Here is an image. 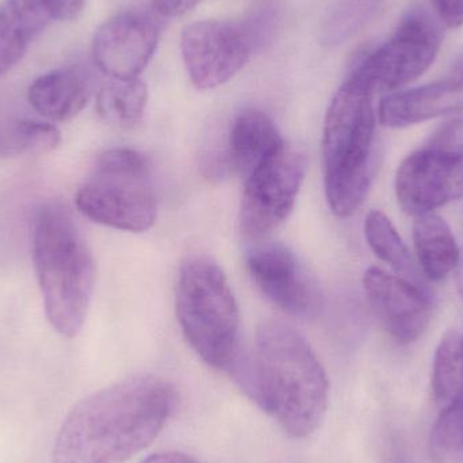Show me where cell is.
<instances>
[{
  "label": "cell",
  "instance_id": "6da1fadb",
  "mask_svg": "<svg viewBox=\"0 0 463 463\" xmlns=\"http://www.w3.org/2000/svg\"><path fill=\"white\" fill-rule=\"evenodd\" d=\"M178 404L175 386L137 375L100 389L68 413L54 440V463H124L148 448Z\"/></svg>",
  "mask_w": 463,
  "mask_h": 463
},
{
  "label": "cell",
  "instance_id": "7a4b0ae2",
  "mask_svg": "<svg viewBox=\"0 0 463 463\" xmlns=\"http://www.w3.org/2000/svg\"><path fill=\"white\" fill-rule=\"evenodd\" d=\"M231 374L290 437H309L323 423L328 377L309 343L293 326L274 320L261 324L253 355H240Z\"/></svg>",
  "mask_w": 463,
  "mask_h": 463
},
{
  "label": "cell",
  "instance_id": "3957f363",
  "mask_svg": "<svg viewBox=\"0 0 463 463\" xmlns=\"http://www.w3.org/2000/svg\"><path fill=\"white\" fill-rule=\"evenodd\" d=\"M32 252L49 324L61 336L75 337L91 304L97 264L68 209L56 203L38 209Z\"/></svg>",
  "mask_w": 463,
  "mask_h": 463
},
{
  "label": "cell",
  "instance_id": "277c9868",
  "mask_svg": "<svg viewBox=\"0 0 463 463\" xmlns=\"http://www.w3.org/2000/svg\"><path fill=\"white\" fill-rule=\"evenodd\" d=\"M374 94L348 78L326 111L323 133L324 184L335 216L358 211L372 184Z\"/></svg>",
  "mask_w": 463,
  "mask_h": 463
},
{
  "label": "cell",
  "instance_id": "5b68a950",
  "mask_svg": "<svg viewBox=\"0 0 463 463\" xmlns=\"http://www.w3.org/2000/svg\"><path fill=\"white\" fill-rule=\"evenodd\" d=\"M176 316L197 355L213 369L231 373L240 358V312L227 275L216 260L192 255L182 263Z\"/></svg>",
  "mask_w": 463,
  "mask_h": 463
},
{
  "label": "cell",
  "instance_id": "8992f818",
  "mask_svg": "<svg viewBox=\"0 0 463 463\" xmlns=\"http://www.w3.org/2000/svg\"><path fill=\"white\" fill-rule=\"evenodd\" d=\"M76 206L87 219L113 230H151L157 217V197L148 157L129 148L103 152L79 189Z\"/></svg>",
  "mask_w": 463,
  "mask_h": 463
},
{
  "label": "cell",
  "instance_id": "52a82bcc",
  "mask_svg": "<svg viewBox=\"0 0 463 463\" xmlns=\"http://www.w3.org/2000/svg\"><path fill=\"white\" fill-rule=\"evenodd\" d=\"M307 170L305 152L285 143L245 179L240 208V230L244 237L259 241L286 222L296 205Z\"/></svg>",
  "mask_w": 463,
  "mask_h": 463
},
{
  "label": "cell",
  "instance_id": "ba28073f",
  "mask_svg": "<svg viewBox=\"0 0 463 463\" xmlns=\"http://www.w3.org/2000/svg\"><path fill=\"white\" fill-rule=\"evenodd\" d=\"M440 43L437 24L416 8L402 18L393 38L367 56L350 78L373 94L394 92L429 70Z\"/></svg>",
  "mask_w": 463,
  "mask_h": 463
},
{
  "label": "cell",
  "instance_id": "9c48e42d",
  "mask_svg": "<svg viewBox=\"0 0 463 463\" xmlns=\"http://www.w3.org/2000/svg\"><path fill=\"white\" fill-rule=\"evenodd\" d=\"M182 57L198 90H213L230 81L250 59V30L222 21H201L182 33Z\"/></svg>",
  "mask_w": 463,
  "mask_h": 463
},
{
  "label": "cell",
  "instance_id": "30bf717a",
  "mask_svg": "<svg viewBox=\"0 0 463 463\" xmlns=\"http://www.w3.org/2000/svg\"><path fill=\"white\" fill-rule=\"evenodd\" d=\"M247 269L261 294L288 315L315 317L323 307L317 280L286 245H256L248 253Z\"/></svg>",
  "mask_w": 463,
  "mask_h": 463
},
{
  "label": "cell",
  "instance_id": "8fae6325",
  "mask_svg": "<svg viewBox=\"0 0 463 463\" xmlns=\"http://www.w3.org/2000/svg\"><path fill=\"white\" fill-rule=\"evenodd\" d=\"M463 193V157L423 146L402 160L396 194L402 211L423 216Z\"/></svg>",
  "mask_w": 463,
  "mask_h": 463
},
{
  "label": "cell",
  "instance_id": "7c38bea8",
  "mask_svg": "<svg viewBox=\"0 0 463 463\" xmlns=\"http://www.w3.org/2000/svg\"><path fill=\"white\" fill-rule=\"evenodd\" d=\"M159 34V26L151 16L118 14L98 29L92 59L110 79H137L156 51Z\"/></svg>",
  "mask_w": 463,
  "mask_h": 463
},
{
  "label": "cell",
  "instance_id": "4fadbf2b",
  "mask_svg": "<svg viewBox=\"0 0 463 463\" xmlns=\"http://www.w3.org/2000/svg\"><path fill=\"white\" fill-rule=\"evenodd\" d=\"M364 288L375 315L397 342L408 345L423 336L431 318L423 288L378 267L364 272Z\"/></svg>",
  "mask_w": 463,
  "mask_h": 463
},
{
  "label": "cell",
  "instance_id": "5bb4252c",
  "mask_svg": "<svg viewBox=\"0 0 463 463\" xmlns=\"http://www.w3.org/2000/svg\"><path fill=\"white\" fill-rule=\"evenodd\" d=\"M463 109V79L450 73L448 78L416 89L391 92L378 108L381 124L405 128Z\"/></svg>",
  "mask_w": 463,
  "mask_h": 463
},
{
  "label": "cell",
  "instance_id": "9a60e30c",
  "mask_svg": "<svg viewBox=\"0 0 463 463\" xmlns=\"http://www.w3.org/2000/svg\"><path fill=\"white\" fill-rule=\"evenodd\" d=\"M285 140L272 119L255 109L241 111L231 128L225 168L245 179L282 148Z\"/></svg>",
  "mask_w": 463,
  "mask_h": 463
},
{
  "label": "cell",
  "instance_id": "2e32d148",
  "mask_svg": "<svg viewBox=\"0 0 463 463\" xmlns=\"http://www.w3.org/2000/svg\"><path fill=\"white\" fill-rule=\"evenodd\" d=\"M91 97V81L80 68L52 71L33 81L27 91L30 106L43 118L68 121L78 116Z\"/></svg>",
  "mask_w": 463,
  "mask_h": 463
},
{
  "label": "cell",
  "instance_id": "e0dca14e",
  "mask_svg": "<svg viewBox=\"0 0 463 463\" xmlns=\"http://www.w3.org/2000/svg\"><path fill=\"white\" fill-rule=\"evenodd\" d=\"M52 16L37 0H5L0 5V76L21 61Z\"/></svg>",
  "mask_w": 463,
  "mask_h": 463
},
{
  "label": "cell",
  "instance_id": "ac0fdd59",
  "mask_svg": "<svg viewBox=\"0 0 463 463\" xmlns=\"http://www.w3.org/2000/svg\"><path fill=\"white\" fill-rule=\"evenodd\" d=\"M413 242L419 264L429 279H445L461 260V250L453 232L438 214L416 217Z\"/></svg>",
  "mask_w": 463,
  "mask_h": 463
},
{
  "label": "cell",
  "instance_id": "d6986e66",
  "mask_svg": "<svg viewBox=\"0 0 463 463\" xmlns=\"http://www.w3.org/2000/svg\"><path fill=\"white\" fill-rule=\"evenodd\" d=\"M60 141L61 135L54 125L0 110V157L48 154Z\"/></svg>",
  "mask_w": 463,
  "mask_h": 463
},
{
  "label": "cell",
  "instance_id": "ffe728a7",
  "mask_svg": "<svg viewBox=\"0 0 463 463\" xmlns=\"http://www.w3.org/2000/svg\"><path fill=\"white\" fill-rule=\"evenodd\" d=\"M364 236L373 252L383 263L389 264L397 277L424 290L420 272L411 256L410 250L386 214L378 211L370 212L364 220Z\"/></svg>",
  "mask_w": 463,
  "mask_h": 463
},
{
  "label": "cell",
  "instance_id": "44dd1931",
  "mask_svg": "<svg viewBox=\"0 0 463 463\" xmlns=\"http://www.w3.org/2000/svg\"><path fill=\"white\" fill-rule=\"evenodd\" d=\"M148 90L140 79H111L99 90L97 109L108 124L121 129L137 127L146 113Z\"/></svg>",
  "mask_w": 463,
  "mask_h": 463
},
{
  "label": "cell",
  "instance_id": "7402d4cb",
  "mask_svg": "<svg viewBox=\"0 0 463 463\" xmlns=\"http://www.w3.org/2000/svg\"><path fill=\"white\" fill-rule=\"evenodd\" d=\"M432 392L440 411L463 400V336L454 329L443 335L435 353Z\"/></svg>",
  "mask_w": 463,
  "mask_h": 463
},
{
  "label": "cell",
  "instance_id": "603a6c76",
  "mask_svg": "<svg viewBox=\"0 0 463 463\" xmlns=\"http://www.w3.org/2000/svg\"><path fill=\"white\" fill-rule=\"evenodd\" d=\"M430 456L435 463H463V405L440 411L430 435Z\"/></svg>",
  "mask_w": 463,
  "mask_h": 463
},
{
  "label": "cell",
  "instance_id": "cb8c5ba5",
  "mask_svg": "<svg viewBox=\"0 0 463 463\" xmlns=\"http://www.w3.org/2000/svg\"><path fill=\"white\" fill-rule=\"evenodd\" d=\"M383 0H336L324 24V41L342 43L358 33Z\"/></svg>",
  "mask_w": 463,
  "mask_h": 463
},
{
  "label": "cell",
  "instance_id": "d4e9b609",
  "mask_svg": "<svg viewBox=\"0 0 463 463\" xmlns=\"http://www.w3.org/2000/svg\"><path fill=\"white\" fill-rule=\"evenodd\" d=\"M427 146L463 157V109L435 130Z\"/></svg>",
  "mask_w": 463,
  "mask_h": 463
},
{
  "label": "cell",
  "instance_id": "484cf974",
  "mask_svg": "<svg viewBox=\"0 0 463 463\" xmlns=\"http://www.w3.org/2000/svg\"><path fill=\"white\" fill-rule=\"evenodd\" d=\"M52 18L60 21H73L80 15L84 0H37Z\"/></svg>",
  "mask_w": 463,
  "mask_h": 463
},
{
  "label": "cell",
  "instance_id": "4316f807",
  "mask_svg": "<svg viewBox=\"0 0 463 463\" xmlns=\"http://www.w3.org/2000/svg\"><path fill=\"white\" fill-rule=\"evenodd\" d=\"M431 5L446 26L450 29L462 26L463 0H431Z\"/></svg>",
  "mask_w": 463,
  "mask_h": 463
},
{
  "label": "cell",
  "instance_id": "83f0119b",
  "mask_svg": "<svg viewBox=\"0 0 463 463\" xmlns=\"http://www.w3.org/2000/svg\"><path fill=\"white\" fill-rule=\"evenodd\" d=\"M201 0H152V7L159 15L178 16L194 8Z\"/></svg>",
  "mask_w": 463,
  "mask_h": 463
},
{
  "label": "cell",
  "instance_id": "f1b7e54d",
  "mask_svg": "<svg viewBox=\"0 0 463 463\" xmlns=\"http://www.w3.org/2000/svg\"><path fill=\"white\" fill-rule=\"evenodd\" d=\"M141 463H200L193 457L187 456L179 451H163V453H156L154 456H149L148 458L144 459Z\"/></svg>",
  "mask_w": 463,
  "mask_h": 463
},
{
  "label": "cell",
  "instance_id": "f546056e",
  "mask_svg": "<svg viewBox=\"0 0 463 463\" xmlns=\"http://www.w3.org/2000/svg\"><path fill=\"white\" fill-rule=\"evenodd\" d=\"M389 463H412L408 458L407 450H405L402 443H393L391 449V454H389Z\"/></svg>",
  "mask_w": 463,
  "mask_h": 463
},
{
  "label": "cell",
  "instance_id": "4dcf8cb0",
  "mask_svg": "<svg viewBox=\"0 0 463 463\" xmlns=\"http://www.w3.org/2000/svg\"><path fill=\"white\" fill-rule=\"evenodd\" d=\"M454 75L459 76V78L463 79V54L459 57L458 61L454 64L453 72Z\"/></svg>",
  "mask_w": 463,
  "mask_h": 463
},
{
  "label": "cell",
  "instance_id": "1f68e13d",
  "mask_svg": "<svg viewBox=\"0 0 463 463\" xmlns=\"http://www.w3.org/2000/svg\"><path fill=\"white\" fill-rule=\"evenodd\" d=\"M462 402V405H463V400H462V402Z\"/></svg>",
  "mask_w": 463,
  "mask_h": 463
}]
</instances>
